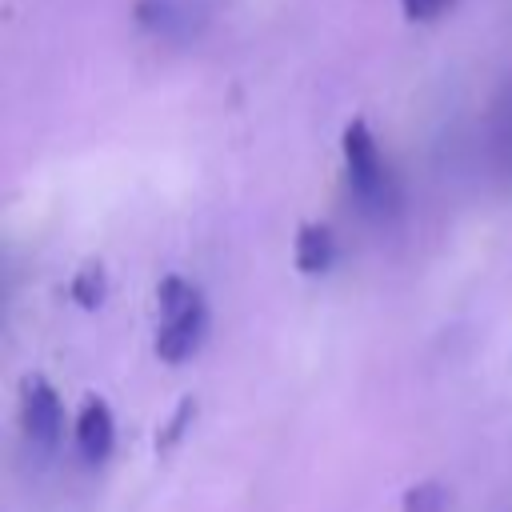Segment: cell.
Returning a JSON list of instances; mask_svg holds the SVG:
<instances>
[{
    "label": "cell",
    "mask_w": 512,
    "mask_h": 512,
    "mask_svg": "<svg viewBox=\"0 0 512 512\" xmlns=\"http://www.w3.org/2000/svg\"><path fill=\"white\" fill-rule=\"evenodd\" d=\"M156 308H160V328H156V356L164 364H184L200 352L208 336V304L204 292L184 280V276H164L156 284Z\"/></svg>",
    "instance_id": "cell-1"
},
{
    "label": "cell",
    "mask_w": 512,
    "mask_h": 512,
    "mask_svg": "<svg viewBox=\"0 0 512 512\" xmlns=\"http://www.w3.org/2000/svg\"><path fill=\"white\" fill-rule=\"evenodd\" d=\"M340 152H344V176H348V188H352L356 204L376 220L392 216L400 192H396V180H392V172H388V164L380 156V144H376V136H372L364 116L344 124Z\"/></svg>",
    "instance_id": "cell-2"
},
{
    "label": "cell",
    "mask_w": 512,
    "mask_h": 512,
    "mask_svg": "<svg viewBox=\"0 0 512 512\" xmlns=\"http://www.w3.org/2000/svg\"><path fill=\"white\" fill-rule=\"evenodd\" d=\"M20 432L36 452H52L64 436V404L44 376H24L20 384Z\"/></svg>",
    "instance_id": "cell-3"
},
{
    "label": "cell",
    "mask_w": 512,
    "mask_h": 512,
    "mask_svg": "<svg viewBox=\"0 0 512 512\" xmlns=\"http://www.w3.org/2000/svg\"><path fill=\"white\" fill-rule=\"evenodd\" d=\"M132 16L144 32H152L160 40H184L200 24V12L192 0H136Z\"/></svg>",
    "instance_id": "cell-4"
},
{
    "label": "cell",
    "mask_w": 512,
    "mask_h": 512,
    "mask_svg": "<svg viewBox=\"0 0 512 512\" xmlns=\"http://www.w3.org/2000/svg\"><path fill=\"white\" fill-rule=\"evenodd\" d=\"M76 448L88 464H100L108 460L112 444H116V420H112V408L100 400V396H88L76 412Z\"/></svg>",
    "instance_id": "cell-5"
},
{
    "label": "cell",
    "mask_w": 512,
    "mask_h": 512,
    "mask_svg": "<svg viewBox=\"0 0 512 512\" xmlns=\"http://www.w3.org/2000/svg\"><path fill=\"white\" fill-rule=\"evenodd\" d=\"M292 260H296V268L304 276L328 272L332 260H336V236H332V228L328 224H312V220L300 224L296 228V244H292Z\"/></svg>",
    "instance_id": "cell-6"
},
{
    "label": "cell",
    "mask_w": 512,
    "mask_h": 512,
    "mask_svg": "<svg viewBox=\"0 0 512 512\" xmlns=\"http://www.w3.org/2000/svg\"><path fill=\"white\" fill-rule=\"evenodd\" d=\"M68 296H72L84 312H96V308L104 304V296H108V272H104V264H100V260H84V264L76 268L72 284H68Z\"/></svg>",
    "instance_id": "cell-7"
},
{
    "label": "cell",
    "mask_w": 512,
    "mask_h": 512,
    "mask_svg": "<svg viewBox=\"0 0 512 512\" xmlns=\"http://www.w3.org/2000/svg\"><path fill=\"white\" fill-rule=\"evenodd\" d=\"M400 512H444V488L436 480H424V484L408 488Z\"/></svg>",
    "instance_id": "cell-8"
},
{
    "label": "cell",
    "mask_w": 512,
    "mask_h": 512,
    "mask_svg": "<svg viewBox=\"0 0 512 512\" xmlns=\"http://www.w3.org/2000/svg\"><path fill=\"white\" fill-rule=\"evenodd\" d=\"M192 416H196V400H192V396H184V400L176 404L172 420L164 424V432H156V448H160V452H164V448H172V444L184 436V428L192 424Z\"/></svg>",
    "instance_id": "cell-9"
},
{
    "label": "cell",
    "mask_w": 512,
    "mask_h": 512,
    "mask_svg": "<svg viewBox=\"0 0 512 512\" xmlns=\"http://www.w3.org/2000/svg\"><path fill=\"white\" fill-rule=\"evenodd\" d=\"M452 0H400V8H404V16L408 20H420V24H428V20H436L444 8H448Z\"/></svg>",
    "instance_id": "cell-10"
},
{
    "label": "cell",
    "mask_w": 512,
    "mask_h": 512,
    "mask_svg": "<svg viewBox=\"0 0 512 512\" xmlns=\"http://www.w3.org/2000/svg\"><path fill=\"white\" fill-rule=\"evenodd\" d=\"M496 152H500L504 172L512 176V108H508V112H504V120H500V132H496Z\"/></svg>",
    "instance_id": "cell-11"
}]
</instances>
